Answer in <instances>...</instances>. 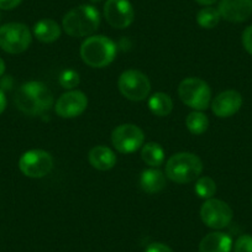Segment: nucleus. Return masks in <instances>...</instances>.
Masks as SVG:
<instances>
[{
	"label": "nucleus",
	"instance_id": "nucleus-13",
	"mask_svg": "<svg viewBox=\"0 0 252 252\" xmlns=\"http://www.w3.org/2000/svg\"><path fill=\"white\" fill-rule=\"evenodd\" d=\"M220 16L230 23H244L252 15V0H220Z\"/></svg>",
	"mask_w": 252,
	"mask_h": 252
},
{
	"label": "nucleus",
	"instance_id": "nucleus-5",
	"mask_svg": "<svg viewBox=\"0 0 252 252\" xmlns=\"http://www.w3.org/2000/svg\"><path fill=\"white\" fill-rule=\"evenodd\" d=\"M178 95L187 106L197 111H203L209 108L212 89L203 79L190 77L181 82L178 87Z\"/></svg>",
	"mask_w": 252,
	"mask_h": 252
},
{
	"label": "nucleus",
	"instance_id": "nucleus-19",
	"mask_svg": "<svg viewBox=\"0 0 252 252\" xmlns=\"http://www.w3.org/2000/svg\"><path fill=\"white\" fill-rule=\"evenodd\" d=\"M149 108L151 113L156 116H167L171 114L173 109V101L168 94L158 92L150 96Z\"/></svg>",
	"mask_w": 252,
	"mask_h": 252
},
{
	"label": "nucleus",
	"instance_id": "nucleus-28",
	"mask_svg": "<svg viewBox=\"0 0 252 252\" xmlns=\"http://www.w3.org/2000/svg\"><path fill=\"white\" fill-rule=\"evenodd\" d=\"M23 0H0V9L1 10H13L21 4Z\"/></svg>",
	"mask_w": 252,
	"mask_h": 252
},
{
	"label": "nucleus",
	"instance_id": "nucleus-17",
	"mask_svg": "<svg viewBox=\"0 0 252 252\" xmlns=\"http://www.w3.org/2000/svg\"><path fill=\"white\" fill-rule=\"evenodd\" d=\"M140 186L142 190L149 194H155V193L161 192L162 189L166 187V177L163 172L157 168L145 169L140 177Z\"/></svg>",
	"mask_w": 252,
	"mask_h": 252
},
{
	"label": "nucleus",
	"instance_id": "nucleus-8",
	"mask_svg": "<svg viewBox=\"0 0 252 252\" xmlns=\"http://www.w3.org/2000/svg\"><path fill=\"white\" fill-rule=\"evenodd\" d=\"M111 142L121 154H132L144 146L145 134L139 126L134 124H123L114 129Z\"/></svg>",
	"mask_w": 252,
	"mask_h": 252
},
{
	"label": "nucleus",
	"instance_id": "nucleus-11",
	"mask_svg": "<svg viewBox=\"0 0 252 252\" xmlns=\"http://www.w3.org/2000/svg\"><path fill=\"white\" fill-rule=\"evenodd\" d=\"M104 18L115 29L129 28L135 19V10L129 0H106Z\"/></svg>",
	"mask_w": 252,
	"mask_h": 252
},
{
	"label": "nucleus",
	"instance_id": "nucleus-16",
	"mask_svg": "<svg viewBox=\"0 0 252 252\" xmlns=\"http://www.w3.org/2000/svg\"><path fill=\"white\" fill-rule=\"evenodd\" d=\"M89 162L99 171H109L116 164V156L111 149L106 146H95L89 151Z\"/></svg>",
	"mask_w": 252,
	"mask_h": 252
},
{
	"label": "nucleus",
	"instance_id": "nucleus-7",
	"mask_svg": "<svg viewBox=\"0 0 252 252\" xmlns=\"http://www.w3.org/2000/svg\"><path fill=\"white\" fill-rule=\"evenodd\" d=\"M119 91L126 99L132 101H141L149 96L151 83L146 74L136 69H127L123 72L118 81Z\"/></svg>",
	"mask_w": 252,
	"mask_h": 252
},
{
	"label": "nucleus",
	"instance_id": "nucleus-20",
	"mask_svg": "<svg viewBox=\"0 0 252 252\" xmlns=\"http://www.w3.org/2000/svg\"><path fill=\"white\" fill-rule=\"evenodd\" d=\"M141 158L145 163L156 168L164 162V150L159 144L147 142L146 145L142 146Z\"/></svg>",
	"mask_w": 252,
	"mask_h": 252
},
{
	"label": "nucleus",
	"instance_id": "nucleus-33",
	"mask_svg": "<svg viewBox=\"0 0 252 252\" xmlns=\"http://www.w3.org/2000/svg\"><path fill=\"white\" fill-rule=\"evenodd\" d=\"M251 202H252V199H251Z\"/></svg>",
	"mask_w": 252,
	"mask_h": 252
},
{
	"label": "nucleus",
	"instance_id": "nucleus-22",
	"mask_svg": "<svg viewBox=\"0 0 252 252\" xmlns=\"http://www.w3.org/2000/svg\"><path fill=\"white\" fill-rule=\"evenodd\" d=\"M220 19L221 16L219 10L213 6H205L197 14V23L203 29H214L219 24Z\"/></svg>",
	"mask_w": 252,
	"mask_h": 252
},
{
	"label": "nucleus",
	"instance_id": "nucleus-29",
	"mask_svg": "<svg viewBox=\"0 0 252 252\" xmlns=\"http://www.w3.org/2000/svg\"><path fill=\"white\" fill-rule=\"evenodd\" d=\"M6 108V98H5V94L3 92L0 91V114L3 113Z\"/></svg>",
	"mask_w": 252,
	"mask_h": 252
},
{
	"label": "nucleus",
	"instance_id": "nucleus-31",
	"mask_svg": "<svg viewBox=\"0 0 252 252\" xmlns=\"http://www.w3.org/2000/svg\"><path fill=\"white\" fill-rule=\"evenodd\" d=\"M4 72H5V62L3 61V58L0 57V77L3 76Z\"/></svg>",
	"mask_w": 252,
	"mask_h": 252
},
{
	"label": "nucleus",
	"instance_id": "nucleus-23",
	"mask_svg": "<svg viewBox=\"0 0 252 252\" xmlns=\"http://www.w3.org/2000/svg\"><path fill=\"white\" fill-rule=\"evenodd\" d=\"M195 193L198 194V197L203 198V199H210L213 198V195L217 193V183L213 178L210 177H199L195 182L194 187Z\"/></svg>",
	"mask_w": 252,
	"mask_h": 252
},
{
	"label": "nucleus",
	"instance_id": "nucleus-15",
	"mask_svg": "<svg viewBox=\"0 0 252 252\" xmlns=\"http://www.w3.org/2000/svg\"><path fill=\"white\" fill-rule=\"evenodd\" d=\"M231 249L232 239L220 231L205 235L199 244V252H231Z\"/></svg>",
	"mask_w": 252,
	"mask_h": 252
},
{
	"label": "nucleus",
	"instance_id": "nucleus-9",
	"mask_svg": "<svg viewBox=\"0 0 252 252\" xmlns=\"http://www.w3.org/2000/svg\"><path fill=\"white\" fill-rule=\"evenodd\" d=\"M234 213L230 205L224 200L210 198L204 202L200 208L202 221L212 229L220 230L226 227L231 222Z\"/></svg>",
	"mask_w": 252,
	"mask_h": 252
},
{
	"label": "nucleus",
	"instance_id": "nucleus-2",
	"mask_svg": "<svg viewBox=\"0 0 252 252\" xmlns=\"http://www.w3.org/2000/svg\"><path fill=\"white\" fill-rule=\"evenodd\" d=\"M100 25V13L93 5H79L64 15L62 28L72 37H86L98 30Z\"/></svg>",
	"mask_w": 252,
	"mask_h": 252
},
{
	"label": "nucleus",
	"instance_id": "nucleus-32",
	"mask_svg": "<svg viewBox=\"0 0 252 252\" xmlns=\"http://www.w3.org/2000/svg\"><path fill=\"white\" fill-rule=\"evenodd\" d=\"M92 3H99V1H101V0H91Z\"/></svg>",
	"mask_w": 252,
	"mask_h": 252
},
{
	"label": "nucleus",
	"instance_id": "nucleus-21",
	"mask_svg": "<svg viewBox=\"0 0 252 252\" xmlns=\"http://www.w3.org/2000/svg\"><path fill=\"white\" fill-rule=\"evenodd\" d=\"M186 125L193 135H202L208 130L209 119L202 111H193L186 119Z\"/></svg>",
	"mask_w": 252,
	"mask_h": 252
},
{
	"label": "nucleus",
	"instance_id": "nucleus-1",
	"mask_svg": "<svg viewBox=\"0 0 252 252\" xmlns=\"http://www.w3.org/2000/svg\"><path fill=\"white\" fill-rule=\"evenodd\" d=\"M15 104L28 115H42L53 106V94L42 82H28L16 92Z\"/></svg>",
	"mask_w": 252,
	"mask_h": 252
},
{
	"label": "nucleus",
	"instance_id": "nucleus-14",
	"mask_svg": "<svg viewBox=\"0 0 252 252\" xmlns=\"http://www.w3.org/2000/svg\"><path fill=\"white\" fill-rule=\"evenodd\" d=\"M242 106V95L236 91H225L212 101V111L218 118H230Z\"/></svg>",
	"mask_w": 252,
	"mask_h": 252
},
{
	"label": "nucleus",
	"instance_id": "nucleus-30",
	"mask_svg": "<svg viewBox=\"0 0 252 252\" xmlns=\"http://www.w3.org/2000/svg\"><path fill=\"white\" fill-rule=\"evenodd\" d=\"M198 4H200V5H204V6H212L213 4L217 3L218 0H195Z\"/></svg>",
	"mask_w": 252,
	"mask_h": 252
},
{
	"label": "nucleus",
	"instance_id": "nucleus-27",
	"mask_svg": "<svg viewBox=\"0 0 252 252\" xmlns=\"http://www.w3.org/2000/svg\"><path fill=\"white\" fill-rule=\"evenodd\" d=\"M145 252H173V250L167 245L161 244V242H154V244H150L147 246Z\"/></svg>",
	"mask_w": 252,
	"mask_h": 252
},
{
	"label": "nucleus",
	"instance_id": "nucleus-10",
	"mask_svg": "<svg viewBox=\"0 0 252 252\" xmlns=\"http://www.w3.org/2000/svg\"><path fill=\"white\" fill-rule=\"evenodd\" d=\"M52 167V156L43 150H30L19 159L20 171L30 178H42L47 176Z\"/></svg>",
	"mask_w": 252,
	"mask_h": 252
},
{
	"label": "nucleus",
	"instance_id": "nucleus-6",
	"mask_svg": "<svg viewBox=\"0 0 252 252\" xmlns=\"http://www.w3.org/2000/svg\"><path fill=\"white\" fill-rule=\"evenodd\" d=\"M31 32L20 23H9L0 28V48L11 55L24 52L30 46Z\"/></svg>",
	"mask_w": 252,
	"mask_h": 252
},
{
	"label": "nucleus",
	"instance_id": "nucleus-12",
	"mask_svg": "<svg viewBox=\"0 0 252 252\" xmlns=\"http://www.w3.org/2000/svg\"><path fill=\"white\" fill-rule=\"evenodd\" d=\"M88 106V98L81 91H71L62 94L55 105V111L63 119H73L82 115Z\"/></svg>",
	"mask_w": 252,
	"mask_h": 252
},
{
	"label": "nucleus",
	"instance_id": "nucleus-3",
	"mask_svg": "<svg viewBox=\"0 0 252 252\" xmlns=\"http://www.w3.org/2000/svg\"><path fill=\"white\" fill-rule=\"evenodd\" d=\"M81 57L93 68H104L116 57V45L106 36H91L81 46Z\"/></svg>",
	"mask_w": 252,
	"mask_h": 252
},
{
	"label": "nucleus",
	"instance_id": "nucleus-24",
	"mask_svg": "<svg viewBox=\"0 0 252 252\" xmlns=\"http://www.w3.org/2000/svg\"><path fill=\"white\" fill-rule=\"evenodd\" d=\"M58 82L63 88L73 89L78 86L81 78H79L78 72L73 71V69H64L58 77Z\"/></svg>",
	"mask_w": 252,
	"mask_h": 252
},
{
	"label": "nucleus",
	"instance_id": "nucleus-4",
	"mask_svg": "<svg viewBox=\"0 0 252 252\" xmlns=\"http://www.w3.org/2000/svg\"><path fill=\"white\" fill-rule=\"evenodd\" d=\"M203 162L197 155L179 152L168 158L166 163V176L176 183H190L200 177Z\"/></svg>",
	"mask_w": 252,
	"mask_h": 252
},
{
	"label": "nucleus",
	"instance_id": "nucleus-26",
	"mask_svg": "<svg viewBox=\"0 0 252 252\" xmlns=\"http://www.w3.org/2000/svg\"><path fill=\"white\" fill-rule=\"evenodd\" d=\"M242 45L245 50L252 56V25L247 26L242 32Z\"/></svg>",
	"mask_w": 252,
	"mask_h": 252
},
{
	"label": "nucleus",
	"instance_id": "nucleus-18",
	"mask_svg": "<svg viewBox=\"0 0 252 252\" xmlns=\"http://www.w3.org/2000/svg\"><path fill=\"white\" fill-rule=\"evenodd\" d=\"M33 35L41 42H55L56 40L60 38L61 28L52 19H42L33 26Z\"/></svg>",
	"mask_w": 252,
	"mask_h": 252
},
{
	"label": "nucleus",
	"instance_id": "nucleus-25",
	"mask_svg": "<svg viewBox=\"0 0 252 252\" xmlns=\"http://www.w3.org/2000/svg\"><path fill=\"white\" fill-rule=\"evenodd\" d=\"M235 252H252V236L251 235H241L235 241Z\"/></svg>",
	"mask_w": 252,
	"mask_h": 252
}]
</instances>
